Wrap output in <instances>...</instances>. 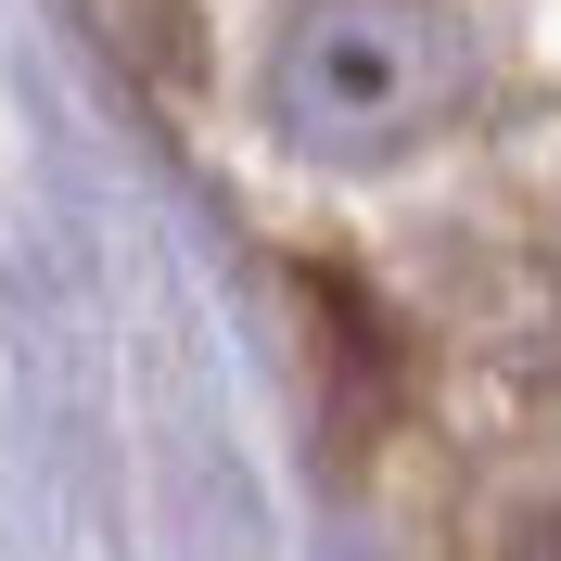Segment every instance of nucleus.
<instances>
[{
    "label": "nucleus",
    "instance_id": "f257e3e1",
    "mask_svg": "<svg viewBox=\"0 0 561 561\" xmlns=\"http://www.w3.org/2000/svg\"><path fill=\"white\" fill-rule=\"evenodd\" d=\"M472 103V26L447 0H294L268 38V128L307 167H396Z\"/></svg>",
    "mask_w": 561,
    "mask_h": 561
},
{
    "label": "nucleus",
    "instance_id": "f03ea898",
    "mask_svg": "<svg viewBox=\"0 0 561 561\" xmlns=\"http://www.w3.org/2000/svg\"><path fill=\"white\" fill-rule=\"evenodd\" d=\"M511 561H561V511H536V524L511 536Z\"/></svg>",
    "mask_w": 561,
    "mask_h": 561
}]
</instances>
